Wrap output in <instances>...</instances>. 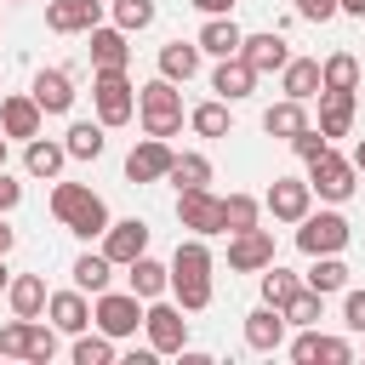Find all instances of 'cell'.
<instances>
[{"mask_svg": "<svg viewBox=\"0 0 365 365\" xmlns=\"http://www.w3.org/2000/svg\"><path fill=\"white\" fill-rule=\"evenodd\" d=\"M171 297H177V308L182 314H200V308H211V245L194 234V240H182L177 251H171Z\"/></svg>", "mask_w": 365, "mask_h": 365, "instance_id": "obj_1", "label": "cell"}, {"mask_svg": "<svg viewBox=\"0 0 365 365\" xmlns=\"http://www.w3.org/2000/svg\"><path fill=\"white\" fill-rule=\"evenodd\" d=\"M51 217L68 234H80V240H103V228L114 222L108 205H103V194H91L86 182H57L51 188Z\"/></svg>", "mask_w": 365, "mask_h": 365, "instance_id": "obj_2", "label": "cell"}, {"mask_svg": "<svg viewBox=\"0 0 365 365\" xmlns=\"http://www.w3.org/2000/svg\"><path fill=\"white\" fill-rule=\"evenodd\" d=\"M137 114H143V131L148 137H177L182 131V91H177V80H148L143 91H137Z\"/></svg>", "mask_w": 365, "mask_h": 365, "instance_id": "obj_3", "label": "cell"}, {"mask_svg": "<svg viewBox=\"0 0 365 365\" xmlns=\"http://www.w3.org/2000/svg\"><path fill=\"white\" fill-rule=\"evenodd\" d=\"M91 103L103 125H125L137 114V86L125 80V68H91Z\"/></svg>", "mask_w": 365, "mask_h": 365, "instance_id": "obj_4", "label": "cell"}, {"mask_svg": "<svg viewBox=\"0 0 365 365\" xmlns=\"http://www.w3.org/2000/svg\"><path fill=\"white\" fill-rule=\"evenodd\" d=\"M308 188H314L325 205H342V200L359 188V171H354V160H342L336 148H325L319 160H308Z\"/></svg>", "mask_w": 365, "mask_h": 365, "instance_id": "obj_5", "label": "cell"}, {"mask_svg": "<svg viewBox=\"0 0 365 365\" xmlns=\"http://www.w3.org/2000/svg\"><path fill=\"white\" fill-rule=\"evenodd\" d=\"M91 325L103 331V336H137V325H143V297H131V291H97V302H91Z\"/></svg>", "mask_w": 365, "mask_h": 365, "instance_id": "obj_6", "label": "cell"}, {"mask_svg": "<svg viewBox=\"0 0 365 365\" xmlns=\"http://www.w3.org/2000/svg\"><path fill=\"white\" fill-rule=\"evenodd\" d=\"M143 331H148V348H154V354H182V348H188V319H182V308L165 302V297H154V302L143 308Z\"/></svg>", "mask_w": 365, "mask_h": 365, "instance_id": "obj_7", "label": "cell"}, {"mask_svg": "<svg viewBox=\"0 0 365 365\" xmlns=\"http://www.w3.org/2000/svg\"><path fill=\"white\" fill-rule=\"evenodd\" d=\"M348 245V217L342 211H308L297 222V251L302 257H325V251H342Z\"/></svg>", "mask_w": 365, "mask_h": 365, "instance_id": "obj_8", "label": "cell"}, {"mask_svg": "<svg viewBox=\"0 0 365 365\" xmlns=\"http://www.w3.org/2000/svg\"><path fill=\"white\" fill-rule=\"evenodd\" d=\"M177 222L188 234L211 240V234H222V200L211 188H177Z\"/></svg>", "mask_w": 365, "mask_h": 365, "instance_id": "obj_9", "label": "cell"}, {"mask_svg": "<svg viewBox=\"0 0 365 365\" xmlns=\"http://www.w3.org/2000/svg\"><path fill=\"white\" fill-rule=\"evenodd\" d=\"M262 205L274 211V222H302L314 211V188H308V177H274V188L262 194Z\"/></svg>", "mask_w": 365, "mask_h": 365, "instance_id": "obj_10", "label": "cell"}, {"mask_svg": "<svg viewBox=\"0 0 365 365\" xmlns=\"http://www.w3.org/2000/svg\"><path fill=\"white\" fill-rule=\"evenodd\" d=\"M143 251H148V222H143V217H120V222L103 228V257H108L114 268L137 262Z\"/></svg>", "mask_w": 365, "mask_h": 365, "instance_id": "obj_11", "label": "cell"}, {"mask_svg": "<svg viewBox=\"0 0 365 365\" xmlns=\"http://www.w3.org/2000/svg\"><path fill=\"white\" fill-rule=\"evenodd\" d=\"M274 262V234L268 228H240L228 234V268L234 274H262Z\"/></svg>", "mask_w": 365, "mask_h": 365, "instance_id": "obj_12", "label": "cell"}, {"mask_svg": "<svg viewBox=\"0 0 365 365\" xmlns=\"http://www.w3.org/2000/svg\"><path fill=\"white\" fill-rule=\"evenodd\" d=\"M171 160H177V154H171L165 137H143V143L125 154V177H131V182H160V177L171 171Z\"/></svg>", "mask_w": 365, "mask_h": 365, "instance_id": "obj_13", "label": "cell"}, {"mask_svg": "<svg viewBox=\"0 0 365 365\" xmlns=\"http://www.w3.org/2000/svg\"><path fill=\"white\" fill-rule=\"evenodd\" d=\"M103 23V0H51L46 6V29L51 34H86Z\"/></svg>", "mask_w": 365, "mask_h": 365, "instance_id": "obj_14", "label": "cell"}, {"mask_svg": "<svg viewBox=\"0 0 365 365\" xmlns=\"http://www.w3.org/2000/svg\"><path fill=\"white\" fill-rule=\"evenodd\" d=\"M211 91L222 97V103H240V97H251L257 91V68L234 51V57H217V68H211Z\"/></svg>", "mask_w": 365, "mask_h": 365, "instance_id": "obj_15", "label": "cell"}, {"mask_svg": "<svg viewBox=\"0 0 365 365\" xmlns=\"http://www.w3.org/2000/svg\"><path fill=\"white\" fill-rule=\"evenodd\" d=\"M240 57H245L257 74H274V68H285V63H291V46H285V34L262 29V34H245V40H240Z\"/></svg>", "mask_w": 365, "mask_h": 365, "instance_id": "obj_16", "label": "cell"}, {"mask_svg": "<svg viewBox=\"0 0 365 365\" xmlns=\"http://www.w3.org/2000/svg\"><path fill=\"white\" fill-rule=\"evenodd\" d=\"M46 314H51V325H57L63 336H80V331L91 325V302H86L80 285H74V291H51V297H46Z\"/></svg>", "mask_w": 365, "mask_h": 365, "instance_id": "obj_17", "label": "cell"}, {"mask_svg": "<svg viewBox=\"0 0 365 365\" xmlns=\"http://www.w3.org/2000/svg\"><path fill=\"white\" fill-rule=\"evenodd\" d=\"M86 40H91V68H125L131 63V34L125 29H114V23H97V29H86Z\"/></svg>", "mask_w": 365, "mask_h": 365, "instance_id": "obj_18", "label": "cell"}, {"mask_svg": "<svg viewBox=\"0 0 365 365\" xmlns=\"http://www.w3.org/2000/svg\"><path fill=\"white\" fill-rule=\"evenodd\" d=\"M29 97L40 103V114H68V108H74V80H68L63 68H40Z\"/></svg>", "mask_w": 365, "mask_h": 365, "instance_id": "obj_19", "label": "cell"}, {"mask_svg": "<svg viewBox=\"0 0 365 365\" xmlns=\"http://www.w3.org/2000/svg\"><path fill=\"white\" fill-rule=\"evenodd\" d=\"M165 285H171V268H165V262H154L148 251H143L137 262H125V291H131V297L154 302V297H165Z\"/></svg>", "mask_w": 365, "mask_h": 365, "instance_id": "obj_20", "label": "cell"}, {"mask_svg": "<svg viewBox=\"0 0 365 365\" xmlns=\"http://www.w3.org/2000/svg\"><path fill=\"white\" fill-rule=\"evenodd\" d=\"M40 120H46V114H40V103H34V97H6V103H0V131H6V137H17V143L40 137Z\"/></svg>", "mask_w": 365, "mask_h": 365, "instance_id": "obj_21", "label": "cell"}, {"mask_svg": "<svg viewBox=\"0 0 365 365\" xmlns=\"http://www.w3.org/2000/svg\"><path fill=\"white\" fill-rule=\"evenodd\" d=\"M245 342L257 348V354H274L279 342H285V314L279 308H257V314H245Z\"/></svg>", "mask_w": 365, "mask_h": 365, "instance_id": "obj_22", "label": "cell"}, {"mask_svg": "<svg viewBox=\"0 0 365 365\" xmlns=\"http://www.w3.org/2000/svg\"><path fill=\"white\" fill-rule=\"evenodd\" d=\"M279 91L297 97V103L319 97V57H291V63L279 68Z\"/></svg>", "mask_w": 365, "mask_h": 365, "instance_id": "obj_23", "label": "cell"}, {"mask_svg": "<svg viewBox=\"0 0 365 365\" xmlns=\"http://www.w3.org/2000/svg\"><path fill=\"white\" fill-rule=\"evenodd\" d=\"M63 160H68V148L51 143V137H29V148H23V171L29 177H46V182H57Z\"/></svg>", "mask_w": 365, "mask_h": 365, "instance_id": "obj_24", "label": "cell"}, {"mask_svg": "<svg viewBox=\"0 0 365 365\" xmlns=\"http://www.w3.org/2000/svg\"><path fill=\"white\" fill-rule=\"evenodd\" d=\"M6 297H11V314H23V319H40L51 291H46V279H40V274H11Z\"/></svg>", "mask_w": 365, "mask_h": 365, "instance_id": "obj_25", "label": "cell"}, {"mask_svg": "<svg viewBox=\"0 0 365 365\" xmlns=\"http://www.w3.org/2000/svg\"><path fill=\"white\" fill-rule=\"evenodd\" d=\"M240 40H245V34H240V23H234V17H205V29H200V40H194V46H200L205 57H234V51H240Z\"/></svg>", "mask_w": 365, "mask_h": 365, "instance_id": "obj_26", "label": "cell"}, {"mask_svg": "<svg viewBox=\"0 0 365 365\" xmlns=\"http://www.w3.org/2000/svg\"><path fill=\"white\" fill-rule=\"evenodd\" d=\"M200 57H205V51H200L194 40H171V46H160V74L182 86V80L200 74Z\"/></svg>", "mask_w": 365, "mask_h": 365, "instance_id": "obj_27", "label": "cell"}, {"mask_svg": "<svg viewBox=\"0 0 365 365\" xmlns=\"http://www.w3.org/2000/svg\"><path fill=\"white\" fill-rule=\"evenodd\" d=\"M319 91H359V57L354 51H331L319 63Z\"/></svg>", "mask_w": 365, "mask_h": 365, "instance_id": "obj_28", "label": "cell"}, {"mask_svg": "<svg viewBox=\"0 0 365 365\" xmlns=\"http://www.w3.org/2000/svg\"><path fill=\"white\" fill-rule=\"evenodd\" d=\"M348 125H354V91H319V131L348 137Z\"/></svg>", "mask_w": 365, "mask_h": 365, "instance_id": "obj_29", "label": "cell"}, {"mask_svg": "<svg viewBox=\"0 0 365 365\" xmlns=\"http://www.w3.org/2000/svg\"><path fill=\"white\" fill-rule=\"evenodd\" d=\"M302 125H308V114H302V103H297V97H279V103H268V108H262V131H268V137H285V143H291Z\"/></svg>", "mask_w": 365, "mask_h": 365, "instance_id": "obj_30", "label": "cell"}, {"mask_svg": "<svg viewBox=\"0 0 365 365\" xmlns=\"http://www.w3.org/2000/svg\"><path fill=\"white\" fill-rule=\"evenodd\" d=\"M302 285L319 291V297H336V291H348V262H342L336 251H325V257H314V268H308Z\"/></svg>", "mask_w": 365, "mask_h": 365, "instance_id": "obj_31", "label": "cell"}, {"mask_svg": "<svg viewBox=\"0 0 365 365\" xmlns=\"http://www.w3.org/2000/svg\"><path fill=\"white\" fill-rule=\"evenodd\" d=\"M103 131H108L103 120H74V125H68V137H63L68 160H97V154H103V143H108Z\"/></svg>", "mask_w": 365, "mask_h": 365, "instance_id": "obj_32", "label": "cell"}, {"mask_svg": "<svg viewBox=\"0 0 365 365\" xmlns=\"http://www.w3.org/2000/svg\"><path fill=\"white\" fill-rule=\"evenodd\" d=\"M68 274H74V285H80V291H91V297H97V291H108L114 262H108L103 251H86V257H74V268H68Z\"/></svg>", "mask_w": 365, "mask_h": 365, "instance_id": "obj_33", "label": "cell"}, {"mask_svg": "<svg viewBox=\"0 0 365 365\" xmlns=\"http://www.w3.org/2000/svg\"><path fill=\"white\" fill-rule=\"evenodd\" d=\"M257 217H262V200H257V194H228V200H222V234L257 228Z\"/></svg>", "mask_w": 365, "mask_h": 365, "instance_id": "obj_34", "label": "cell"}, {"mask_svg": "<svg viewBox=\"0 0 365 365\" xmlns=\"http://www.w3.org/2000/svg\"><path fill=\"white\" fill-rule=\"evenodd\" d=\"M297 291H302V279H297L291 268H279V262H268V268H262V302H268V308H285Z\"/></svg>", "mask_w": 365, "mask_h": 365, "instance_id": "obj_35", "label": "cell"}, {"mask_svg": "<svg viewBox=\"0 0 365 365\" xmlns=\"http://www.w3.org/2000/svg\"><path fill=\"white\" fill-rule=\"evenodd\" d=\"M165 177H171L177 188H211V160H205V154H177Z\"/></svg>", "mask_w": 365, "mask_h": 365, "instance_id": "obj_36", "label": "cell"}, {"mask_svg": "<svg viewBox=\"0 0 365 365\" xmlns=\"http://www.w3.org/2000/svg\"><path fill=\"white\" fill-rule=\"evenodd\" d=\"M108 11H114V29H125V34L154 23V0H108Z\"/></svg>", "mask_w": 365, "mask_h": 365, "instance_id": "obj_37", "label": "cell"}, {"mask_svg": "<svg viewBox=\"0 0 365 365\" xmlns=\"http://www.w3.org/2000/svg\"><path fill=\"white\" fill-rule=\"evenodd\" d=\"M188 125H194L200 137H228V103H200V108H188Z\"/></svg>", "mask_w": 365, "mask_h": 365, "instance_id": "obj_38", "label": "cell"}, {"mask_svg": "<svg viewBox=\"0 0 365 365\" xmlns=\"http://www.w3.org/2000/svg\"><path fill=\"white\" fill-rule=\"evenodd\" d=\"M319 308H325V297L302 285V291H297V297H291L279 314H285V325H319Z\"/></svg>", "mask_w": 365, "mask_h": 365, "instance_id": "obj_39", "label": "cell"}, {"mask_svg": "<svg viewBox=\"0 0 365 365\" xmlns=\"http://www.w3.org/2000/svg\"><path fill=\"white\" fill-rule=\"evenodd\" d=\"M74 365H114V336H103V331L86 336V331H80V336H74Z\"/></svg>", "mask_w": 365, "mask_h": 365, "instance_id": "obj_40", "label": "cell"}, {"mask_svg": "<svg viewBox=\"0 0 365 365\" xmlns=\"http://www.w3.org/2000/svg\"><path fill=\"white\" fill-rule=\"evenodd\" d=\"M29 342H34V319H11V325H0V354L6 359H29Z\"/></svg>", "mask_w": 365, "mask_h": 365, "instance_id": "obj_41", "label": "cell"}, {"mask_svg": "<svg viewBox=\"0 0 365 365\" xmlns=\"http://www.w3.org/2000/svg\"><path fill=\"white\" fill-rule=\"evenodd\" d=\"M57 359V325H40L34 319V342H29V365H51Z\"/></svg>", "mask_w": 365, "mask_h": 365, "instance_id": "obj_42", "label": "cell"}, {"mask_svg": "<svg viewBox=\"0 0 365 365\" xmlns=\"http://www.w3.org/2000/svg\"><path fill=\"white\" fill-rule=\"evenodd\" d=\"M291 148H297V160H319V154L331 148V137H325L319 125H302V131L291 137Z\"/></svg>", "mask_w": 365, "mask_h": 365, "instance_id": "obj_43", "label": "cell"}, {"mask_svg": "<svg viewBox=\"0 0 365 365\" xmlns=\"http://www.w3.org/2000/svg\"><path fill=\"white\" fill-rule=\"evenodd\" d=\"M314 359H325V365H348V359H354V348H348V336H325V331H319Z\"/></svg>", "mask_w": 365, "mask_h": 365, "instance_id": "obj_44", "label": "cell"}, {"mask_svg": "<svg viewBox=\"0 0 365 365\" xmlns=\"http://www.w3.org/2000/svg\"><path fill=\"white\" fill-rule=\"evenodd\" d=\"M342 325L354 336H365V291H342Z\"/></svg>", "mask_w": 365, "mask_h": 365, "instance_id": "obj_45", "label": "cell"}, {"mask_svg": "<svg viewBox=\"0 0 365 365\" xmlns=\"http://www.w3.org/2000/svg\"><path fill=\"white\" fill-rule=\"evenodd\" d=\"M336 11H342L336 0H297V17H302V23H331Z\"/></svg>", "mask_w": 365, "mask_h": 365, "instance_id": "obj_46", "label": "cell"}, {"mask_svg": "<svg viewBox=\"0 0 365 365\" xmlns=\"http://www.w3.org/2000/svg\"><path fill=\"white\" fill-rule=\"evenodd\" d=\"M17 200H23V182H17V177H6V165H0V217H6Z\"/></svg>", "mask_w": 365, "mask_h": 365, "instance_id": "obj_47", "label": "cell"}, {"mask_svg": "<svg viewBox=\"0 0 365 365\" xmlns=\"http://www.w3.org/2000/svg\"><path fill=\"white\" fill-rule=\"evenodd\" d=\"M194 11H205V17H228L234 11V0H188Z\"/></svg>", "mask_w": 365, "mask_h": 365, "instance_id": "obj_48", "label": "cell"}, {"mask_svg": "<svg viewBox=\"0 0 365 365\" xmlns=\"http://www.w3.org/2000/svg\"><path fill=\"white\" fill-rule=\"evenodd\" d=\"M348 160H354V171H359V177H365V137H359V143H354V154H348Z\"/></svg>", "mask_w": 365, "mask_h": 365, "instance_id": "obj_49", "label": "cell"}, {"mask_svg": "<svg viewBox=\"0 0 365 365\" xmlns=\"http://www.w3.org/2000/svg\"><path fill=\"white\" fill-rule=\"evenodd\" d=\"M336 6H342L348 17H365V0H336Z\"/></svg>", "mask_w": 365, "mask_h": 365, "instance_id": "obj_50", "label": "cell"}, {"mask_svg": "<svg viewBox=\"0 0 365 365\" xmlns=\"http://www.w3.org/2000/svg\"><path fill=\"white\" fill-rule=\"evenodd\" d=\"M11 240H17V234H11V228H6V222H0V257H6V251H11Z\"/></svg>", "mask_w": 365, "mask_h": 365, "instance_id": "obj_51", "label": "cell"}, {"mask_svg": "<svg viewBox=\"0 0 365 365\" xmlns=\"http://www.w3.org/2000/svg\"><path fill=\"white\" fill-rule=\"evenodd\" d=\"M6 285H11V274H6V257H0V291H6Z\"/></svg>", "mask_w": 365, "mask_h": 365, "instance_id": "obj_52", "label": "cell"}, {"mask_svg": "<svg viewBox=\"0 0 365 365\" xmlns=\"http://www.w3.org/2000/svg\"><path fill=\"white\" fill-rule=\"evenodd\" d=\"M0 165H6V131H0Z\"/></svg>", "mask_w": 365, "mask_h": 365, "instance_id": "obj_53", "label": "cell"}]
</instances>
